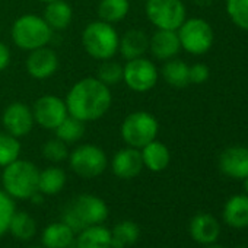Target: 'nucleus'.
<instances>
[{"label": "nucleus", "mask_w": 248, "mask_h": 248, "mask_svg": "<svg viewBox=\"0 0 248 248\" xmlns=\"http://www.w3.org/2000/svg\"><path fill=\"white\" fill-rule=\"evenodd\" d=\"M69 115L83 121L102 118L111 107L112 96L107 85L96 78H83L76 82L66 96Z\"/></svg>", "instance_id": "obj_1"}, {"label": "nucleus", "mask_w": 248, "mask_h": 248, "mask_svg": "<svg viewBox=\"0 0 248 248\" xmlns=\"http://www.w3.org/2000/svg\"><path fill=\"white\" fill-rule=\"evenodd\" d=\"M107 217L108 206L101 197L93 194H79L64 209L62 222L78 233L86 226L104 223Z\"/></svg>", "instance_id": "obj_2"}, {"label": "nucleus", "mask_w": 248, "mask_h": 248, "mask_svg": "<svg viewBox=\"0 0 248 248\" xmlns=\"http://www.w3.org/2000/svg\"><path fill=\"white\" fill-rule=\"evenodd\" d=\"M40 170L35 164L25 159H16L3 168L2 184L5 193L12 199L30 200L38 191Z\"/></svg>", "instance_id": "obj_3"}, {"label": "nucleus", "mask_w": 248, "mask_h": 248, "mask_svg": "<svg viewBox=\"0 0 248 248\" xmlns=\"http://www.w3.org/2000/svg\"><path fill=\"white\" fill-rule=\"evenodd\" d=\"M118 34L115 28L104 21H95L85 27L82 32V46L95 60H109L118 51Z\"/></svg>", "instance_id": "obj_4"}, {"label": "nucleus", "mask_w": 248, "mask_h": 248, "mask_svg": "<svg viewBox=\"0 0 248 248\" xmlns=\"http://www.w3.org/2000/svg\"><path fill=\"white\" fill-rule=\"evenodd\" d=\"M11 34L12 41L18 48L24 51H32L46 47L50 43L53 30L47 25L44 18L27 14L14 22Z\"/></svg>", "instance_id": "obj_5"}, {"label": "nucleus", "mask_w": 248, "mask_h": 248, "mask_svg": "<svg viewBox=\"0 0 248 248\" xmlns=\"http://www.w3.org/2000/svg\"><path fill=\"white\" fill-rule=\"evenodd\" d=\"M159 124L155 115L148 111H135L124 118L121 124V138L127 146L142 149L156 139Z\"/></svg>", "instance_id": "obj_6"}, {"label": "nucleus", "mask_w": 248, "mask_h": 248, "mask_svg": "<svg viewBox=\"0 0 248 248\" xmlns=\"http://www.w3.org/2000/svg\"><path fill=\"white\" fill-rule=\"evenodd\" d=\"M69 164L76 175L82 178H96L107 170L108 159L99 146L85 143L69 154Z\"/></svg>", "instance_id": "obj_7"}, {"label": "nucleus", "mask_w": 248, "mask_h": 248, "mask_svg": "<svg viewBox=\"0 0 248 248\" xmlns=\"http://www.w3.org/2000/svg\"><path fill=\"white\" fill-rule=\"evenodd\" d=\"M177 34L181 48L194 56L207 53L213 44V30L209 22L200 18L186 19L177 30Z\"/></svg>", "instance_id": "obj_8"}, {"label": "nucleus", "mask_w": 248, "mask_h": 248, "mask_svg": "<svg viewBox=\"0 0 248 248\" xmlns=\"http://www.w3.org/2000/svg\"><path fill=\"white\" fill-rule=\"evenodd\" d=\"M146 16L158 30L177 31L186 21V6L181 0H148Z\"/></svg>", "instance_id": "obj_9"}, {"label": "nucleus", "mask_w": 248, "mask_h": 248, "mask_svg": "<svg viewBox=\"0 0 248 248\" xmlns=\"http://www.w3.org/2000/svg\"><path fill=\"white\" fill-rule=\"evenodd\" d=\"M159 72L154 62L138 57L127 60L126 66H123V80L135 92H148L158 82Z\"/></svg>", "instance_id": "obj_10"}, {"label": "nucleus", "mask_w": 248, "mask_h": 248, "mask_svg": "<svg viewBox=\"0 0 248 248\" xmlns=\"http://www.w3.org/2000/svg\"><path fill=\"white\" fill-rule=\"evenodd\" d=\"M34 120L38 126L47 130H54L69 115L66 102L56 95L40 96L32 108Z\"/></svg>", "instance_id": "obj_11"}, {"label": "nucleus", "mask_w": 248, "mask_h": 248, "mask_svg": "<svg viewBox=\"0 0 248 248\" xmlns=\"http://www.w3.org/2000/svg\"><path fill=\"white\" fill-rule=\"evenodd\" d=\"M2 123L6 133L15 138H24L31 133L34 129V114L32 109L24 102H12L9 104L2 115Z\"/></svg>", "instance_id": "obj_12"}, {"label": "nucleus", "mask_w": 248, "mask_h": 248, "mask_svg": "<svg viewBox=\"0 0 248 248\" xmlns=\"http://www.w3.org/2000/svg\"><path fill=\"white\" fill-rule=\"evenodd\" d=\"M59 69V57L54 50L46 47L30 51L27 59V72L37 80L51 78Z\"/></svg>", "instance_id": "obj_13"}, {"label": "nucleus", "mask_w": 248, "mask_h": 248, "mask_svg": "<svg viewBox=\"0 0 248 248\" xmlns=\"http://www.w3.org/2000/svg\"><path fill=\"white\" fill-rule=\"evenodd\" d=\"M143 168L145 167H143L140 149L130 148V146L120 149L114 155L111 162V170L114 175L121 180H132L138 177Z\"/></svg>", "instance_id": "obj_14"}, {"label": "nucleus", "mask_w": 248, "mask_h": 248, "mask_svg": "<svg viewBox=\"0 0 248 248\" xmlns=\"http://www.w3.org/2000/svg\"><path fill=\"white\" fill-rule=\"evenodd\" d=\"M220 171L235 180L248 177V148L232 146L225 149L219 156Z\"/></svg>", "instance_id": "obj_15"}, {"label": "nucleus", "mask_w": 248, "mask_h": 248, "mask_svg": "<svg viewBox=\"0 0 248 248\" xmlns=\"http://www.w3.org/2000/svg\"><path fill=\"white\" fill-rule=\"evenodd\" d=\"M191 238L203 245L215 244L220 235V225L217 219L210 213H197L190 222Z\"/></svg>", "instance_id": "obj_16"}, {"label": "nucleus", "mask_w": 248, "mask_h": 248, "mask_svg": "<svg viewBox=\"0 0 248 248\" xmlns=\"http://www.w3.org/2000/svg\"><path fill=\"white\" fill-rule=\"evenodd\" d=\"M149 50L158 60H171L174 59L180 50V38L177 31L170 30H158L152 38H149Z\"/></svg>", "instance_id": "obj_17"}, {"label": "nucleus", "mask_w": 248, "mask_h": 248, "mask_svg": "<svg viewBox=\"0 0 248 248\" xmlns=\"http://www.w3.org/2000/svg\"><path fill=\"white\" fill-rule=\"evenodd\" d=\"M75 241L76 233L64 222L50 223L41 235L44 248H75Z\"/></svg>", "instance_id": "obj_18"}, {"label": "nucleus", "mask_w": 248, "mask_h": 248, "mask_svg": "<svg viewBox=\"0 0 248 248\" xmlns=\"http://www.w3.org/2000/svg\"><path fill=\"white\" fill-rule=\"evenodd\" d=\"M223 220L228 226L242 229L248 226V196H232L223 206Z\"/></svg>", "instance_id": "obj_19"}, {"label": "nucleus", "mask_w": 248, "mask_h": 248, "mask_svg": "<svg viewBox=\"0 0 248 248\" xmlns=\"http://www.w3.org/2000/svg\"><path fill=\"white\" fill-rule=\"evenodd\" d=\"M118 50L126 60L143 57L149 50V37L140 30H130L118 40Z\"/></svg>", "instance_id": "obj_20"}, {"label": "nucleus", "mask_w": 248, "mask_h": 248, "mask_svg": "<svg viewBox=\"0 0 248 248\" xmlns=\"http://www.w3.org/2000/svg\"><path fill=\"white\" fill-rule=\"evenodd\" d=\"M75 248H111V231L101 225H91L78 232Z\"/></svg>", "instance_id": "obj_21"}, {"label": "nucleus", "mask_w": 248, "mask_h": 248, "mask_svg": "<svg viewBox=\"0 0 248 248\" xmlns=\"http://www.w3.org/2000/svg\"><path fill=\"white\" fill-rule=\"evenodd\" d=\"M140 154H142L143 167L152 172L164 171L170 165V161H171L170 149L162 142H158L156 139L148 143L146 146H143L140 149Z\"/></svg>", "instance_id": "obj_22"}, {"label": "nucleus", "mask_w": 248, "mask_h": 248, "mask_svg": "<svg viewBox=\"0 0 248 248\" xmlns=\"http://www.w3.org/2000/svg\"><path fill=\"white\" fill-rule=\"evenodd\" d=\"M43 18L53 31H63L73 19V9L64 0H54V2L46 3Z\"/></svg>", "instance_id": "obj_23"}, {"label": "nucleus", "mask_w": 248, "mask_h": 248, "mask_svg": "<svg viewBox=\"0 0 248 248\" xmlns=\"http://www.w3.org/2000/svg\"><path fill=\"white\" fill-rule=\"evenodd\" d=\"M66 172L60 167H48L40 171L38 191L44 196H56L66 186Z\"/></svg>", "instance_id": "obj_24"}, {"label": "nucleus", "mask_w": 248, "mask_h": 248, "mask_svg": "<svg viewBox=\"0 0 248 248\" xmlns=\"http://www.w3.org/2000/svg\"><path fill=\"white\" fill-rule=\"evenodd\" d=\"M140 236V228L132 220H123L111 229V248H127Z\"/></svg>", "instance_id": "obj_25"}, {"label": "nucleus", "mask_w": 248, "mask_h": 248, "mask_svg": "<svg viewBox=\"0 0 248 248\" xmlns=\"http://www.w3.org/2000/svg\"><path fill=\"white\" fill-rule=\"evenodd\" d=\"M161 73L164 80L172 88L180 89L188 86L190 83V67L183 60H177V59L167 60Z\"/></svg>", "instance_id": "obj_26"}, {"label": "nucleus", "mask_w": 248, "mask_h": 248, "mask_svg": "<svg viewBox=\"0 0 248 248\" xmlns=\"http://www.w3.org/2000/svg\"><path fill=\"white\" fill-rule=\"evenodd\" d=\"M8 232L19 241H30L37 233V220L28 212H15Z\"/></svg>", "instance_id": "obj_27"}, {"label": "nucleus", "mask_w": 248, "mask_h": 248, "mask_svg": "<svg viewBox=\"0 0 248 248\" xmlns=\"http://www.w3.org/2000/svg\"><path fill=\"white\" fill-rule=\"evenodd\" d=\"M130 2L129 0H101L98 5V16L101 21L115 24L123 21L129 15Z\"/></svg>", "instance_id": "obj_28"}, {"label": "nucleus", "mask_w": 248, "mask_h": 248, "mask_svg": "<svg viewBox=\"0 0 248 248\" xmlns=\"http://www.w3.org/2000/svg\"><path fill=\"white\" fill-rule=\"evenodd\" d=\"M54 133H56V138L64 142L66 145L76 143L85 135V123L72 115H67L54 129Z\"/></svg>", "instance_id": "obj_29"}, {"label": "nucleus", "mask_w": 248, "mask_h": 248, "mask_svg": "<svg viewBox=\"0 0 248 248\" xmlns=\"http://www.w3.org/2000/svg\"><path fill=\"white\" fill-rule=\"evenodd\" d=\"M19 155L21 143L18 138L9 133H0V168H5L19 159Z\"/></svg>", "instance_id": "obj_30"}, {"label": "nucleus", "mask_w": 248, "mask_h": 248, "mask_svg": "<svg viewBox=\"0 0 248 248\" xmlns=\"http://www.w3.org/2000/svg\"><path fill=\"white\" fill-rule=\"evenodd\" d=\"M226 12L238 28L248 31V0H226Z\"/></svg>", "instance_id": "obj_31"}, {"label": "nucleus", "mask_w": 248, "mask_h": 248, "mask_svg": "<svg viewBox=\"0 0 248 248\" xmlns=\"http://www.w3.org/2000/svg\"><path fill=\"white\" fill-rule=\"evenodd\" d=\"M96 79H99L104 85L114 86L118 82L123 80V66L117 62L109 60H104L102 64L98 67V76Z\"/></svg>", "instance_id": "obj_32"}, {"label": "nucleus", "mask_w": 248, "mask_h": 248, "mask_svg": "<svg viewBox=\"0 0 248 248\" xmlns=\"http://www.w3.org/2000/svg\"><path fill=\"white\" fill-rule=\"evenodd\" d=\"M69 154L70 152H69L67 145L57 138L47 140L43 146V156L53 164H59V162L66 161L69 158Z\"/></svg>", "instance_id": "obj_33"}, {"label": "nucleus", "mask_w": 248, "mask_h": 248, "mask_svg": "<svg viewBox=\"0 0 248 248\" xmlns=\"http://www.w3.org/2000/svg\"><path fill=\"white\" fill-rule=\"evenodd\" d=\"M15 212L14 199L5 191H0V236H3L9 231L11 219Z\"/></svg>", "instance_id": "obj_34"}, {"label": "nucleus", "mask_w": 248, "mask_h": 248, "mask_svg": "<svg viewBox=\"0 0 248 248\" xmlns=\"http://www.w3.org/2000/svg\"><path fill=\"white\" fill-rule=\"evenodd\" d=\"M209 67L203 63H196L190 67V83H204L209 79Z\"/></svg>", "instance_id": "obj_35"}, {"label": "nucleus", "mask_w": 248, "mask_h": 248, "mask_svg": "<svg viewBox=\"0 0 248 248\" xmlns=\"http://www.w3.org/2000/svg\"><path fill=\"white\" fill-rule=\"evenodd\" d=\"M11 63V50L9 47L0 41V72H3Z\"/></svg>", "instance_id": "obj_36"}, {"label": "nucleus", "mask_w": 248, "mask_h": 248, "mask_svg": "<svg viewBox=\"0 0 248 248\" xmlns=\"http://www.w3.org/2000/svg\"><path fill=\"white\" fill-rule=\"evenodd\" d=\"M244 188H245V193H247V196H248V177L247 178H244Z\"/></svg>", "instance_id": "obj_37"}, {"label": "nucleus", "mask_w": 248, "mask_h": 248, "mask_svg": "<svg viewBox=\"0 0 248 248\" xmlns=\"http://www.w3.org/2000/svg\"><path fill=\"white\" fill-rule=\"evenodd\" d=\"M206 248H223V247L217 244H210V245H206Z\"/></svg>", "instance_id": "obj_38"}, {"label": "nucleus", "mask_w": 248, "mask_h": 248, "mask_svg": "<svg viewBox=\"0 0 248 248\" xmlns=\"http://www.w3.org/2000/svg\"><path fill=\"white\" fill-rule=\"evenodd\" d=\"M40 2H43V3H50V2H54V0H40Z\"/></svg>", "instance_id": "obj_39"}, {"label": "nucleus", "mask_w": 248, "mask_h": 248, "mask_svg": "<svg viewBox=\"0 0 248 248\" xmlns=\"http://www.w3.org/2000/svg\"><path fill=\"white\" fill-rule=\"evenodd\" d=\"M30 248H44V247H40V245H32V247H30Z\"/></svg>", "instance_id": "obj_40"}, {"label": "nucleus", "mask_w": 248, "mask_h": 248, "mask_svg": "<svg viewBox=\"0 0 248 248\" xmlns=\"http://www.w3.org/2000/svg\"><path fill=\"white\" fill-rule=\"evenodd\" d=\"M239 248H245V247H239Z\"/></svg>", "instance_id": "obj_41"}]
</instances>
